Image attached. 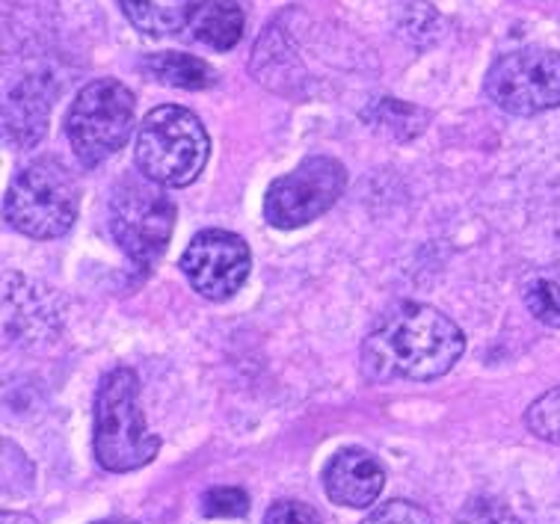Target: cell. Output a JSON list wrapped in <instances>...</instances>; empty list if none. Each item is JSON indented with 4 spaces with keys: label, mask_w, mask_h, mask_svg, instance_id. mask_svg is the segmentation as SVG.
Masks as SVG:
<instances>
[{
    "label": "cell",
    "mask_w": 560,
    "mask_h": 524,
    "mask_svg": "<svg viewBox=\"0 0 560 524\" xmlns=\"http://www.w3.org/2000/svg\"><path fill=\"white\" fill-rule=\"evenodd\" d=\"M81 208V187L72 170L57 158H39L27 163L12 178L3 217L12 229L33 241H54L69 232Z\"/></svg>",
    "instance_id": "obj_4"
},
{
    "label": "cell",
    "mask_w": 560,
    "mask_h": 524,
    "mask_svg": "<svg viewBox=\"0 0 560 524\" xmlns=\"http://www.w3.org/2000/svg\"><path fill=\"white\" fill-rule=\"evenodd\" d=\"M525 305L540 323L560 329V284L551 279H534L525 284Z\"/></svg>",
    "instance_id": "obj_18"
},
{
    "label": "cell",
    "mask_w": 560,
    "mask_h": 524,
    "mask_svg": "<svg viewBox=\"0 0 560 524\" xmlns=\"http://www.w3.org/2000/svg\"><path fill=\"white\" fill-rule=\"evenodd\" d=\"M175 202L149 178H125L110 196V232L133 264H154L175 229Z\"/></svg>",
    "instance_id": "obj_6"
},
{
    "label": "cell",
    "mask_w": 560,
    "mask_h": 524,
    "mask_svg": "<svg viewBox=\"0 0 560 524\" xmlns=\"http://www.w3.org/2000/svg\"><path fill=\"white\" fill-rule=\"evenodd\" d=\"M211 158V140L194 110L178 104L154 107L137 131L133 161L143 178L161 187H190Z\"/></svg>",
    "instance_id": "obj_3"
},
{
    "label": "cell",
    "mask_w": 560,
    "mask_h": 524,
    "mask_svg": "<svg viewBox=\"0 0 560 524\" xmlns=\"http://www.w3.org/2000/svg\"><path fill=\"white\" fill-rule=\"evenodd\" d=\"M489 102L510 116H537L560 107V54L551 48H516L501 54L487 71Z\"/></svg>",
    "instance_id": "obj_8"
},
{
    "label": "cell",
    "mask_w": 560,
    "mask_h": 524,
    "mask_svg": "<svg viewBox=\"0 0 560 524\" xmlns=\"http://www.w3.org/2000/svg\"><path fill=\"white\" fill-rule=\"evenodd\" d=\"M253 255L244 237L223 229H205L182 255V272L194 291L211 303L232 300L249 279Z\"/></svg>",
    "instance_id": "obj_9"
},
{
    "label": "cell",
    "mask_w": 560,
    "mask_h": 524,
    "mask_svg": "<svg viewBox=\"0 0 560 524\" xmlns=\"http://www.w3.org/2000/svg\"><path fill=\"white\" fill-rule=\"evenodd\" d=\"M244 10L237 0H199L190 15V33L214 51H232L244 36Z\"/></svg>",
    "instance_id": "obj_13"
},
{
    "label": "cell",
    "mask_w": 560,
    "mask_h": 524,
    "mask_svg": "<svg viewBox=\"0 0 560 524\" xmlns=\"http://www.w3.org/2000/svg\"><path fill=\"white\" fill-rule=\"evenodd\" d=\"M0 524H36L33 515H24V513H3Z\"/></svg>",
    "instance_id": "obj_24"
},
{
    "label": "cell",
    "mask_w": 560,
    "mask_h": 524,
    "mask_svg": "<svg viewBox=\"0 0 560 524\" xmlns=\"http://www.w3.org/2000/svg\"><path fill=\"white\" fill-rule=\"evenodd\" d=\"M137 102L133 92L116 78L86 83L66 116V137L81 166H98L119 152L131 137Z\"/></svg>",
    "instance_id": "obj_5"
},
{
    "label": "cell",
    "mask_w": 560,
    "mask_h": 524,
    "mask_svg": "<svg viewBox=\"0 0 560 524\" xmlns=\"http://www.w3.org/2000/svg\"><path fill=\"white\" fill-rule=\"evenodd\" d=\"M457 524H525L520 515L492 498H471L457 515Z\"/></svg>",
    "instance_id": "obj_20"
},
{
    "label": "cell",
    "mask_w": 560,
    "mask_h": 524,
    "mask_svg": "<svg viewBox=\"0 0 560 524\" xmlns=\"http://www.w3.org/2000/svg\"><path fill=\"white\" fill-rule=\"evenodd\" d=\"M143 69L152 74L154 81L178 86V90H211L220 81V74L208 62L182 51L152 54L143 60Z\"/></svg>",
    "instance_id": "obj_15"
},
{
    "label": "cell",
    "mask_w": 560,
    "mask_h": 524,
    "mask_svg": "<svg viewBox=\"0 0 560 524\" xmlns=\"http://www.w3.org/2000/svg\"><path fill=\"white\" fill-rule=\"evenodd\" d=\"M95 524H133V522H125V519H107V522H95Z\"/></svg>",
    "instance_id": "obj_25"
},
{
    "label": "cell",
    "mask_w": 560,
    "mask_h": 524,
    "mask_svg": "<svg viewBox=\"0 0 560 524\" xmlns=\"http://www.w3.org/2000/svg\"><path fill=\"white\" fill-rule=\"evenodd\" d=\"M345 163L326 154L306 158L294 172L276 178L265 193V220L273 229L294 232L324 217L345 196Z\"/></svg>",
    "instance_id": "obj_7"
},
{
    "label": "cell",
    "mask_w": 560,
    "mask_h": 524,
    "mask_svg": "<svg viewBox=\"0 0 560 524\" xmlns=\"http://www.w3.org/2000/svg\"><path fill=\"white\" fill-rule=\"evenodd\" d=\"M362 524H433L430 522V515L421 510L412 501H386V504H380L377 510H371L368 519Z\"/></svg>",
    "instance_id": "obj_21"
},
{
    "label": "cell",
    "mask_w": 560,
    "mask_h": 524,
    "mask_svg": "<svg viewBox=\"0 0 560 524\" xmlns=\"http://www.w3.org/2000/svg\"><path fill=\"white\" fill-rule=\"evenodd\" d=\"M125 19L145 36H173L190 24L194 0H119Z\"/></svg>",
    "instance_id": "obj_14"
},
{
    "label": "cell",
    "mask_w": 560,
    "mask_h": 524,
    "mask_svg": "<svg viewBox=\"0 0 560 524\" xmlns=\"http://www.w3.org/2000/svg\"><path fill=\"white\" fill-rule=\"evenodd\" d=\"M407 24H400V27H407L409 36H416V33H428V31H436L439 33V15L436 10L430 7V3H407Z\"/></svg>",
    "instance_id": "obj_23"
},
{
    "label": "cell",
    "mask_w": 560,
    "mask_h": 524,
    "mask_svg": "<svg viewBox=\"0 0 560 524\" xmlns=\"http://www.w3.org/2000/svg\"><path fill=\"white\" fill-rule=\"evenodd\" d=\"M383 486H386V471L377 463V456L365 447H341L324 465V489L329 501L350 510L377 504Z\"/></svg>",
    "instance_id": "obj_11"
},
{
    "label": "cell",
    "mask_w": 560,
    "mask_h": 524,
    "mask_svg": "<svg viewBox=\"0 0 560 524\" xmlns=\"http://www.w3.org/2000/svg\"><path fill=\"white\" fill-rule=\"evenodd\" d=\"M62 300L54 288L7 272L3 284V329L12 343L48 341L60 333Z\"/></svg>",
    "instance_id": "obj_10"
},
{
    "label": "cell",
    "mask_w": 560,
    "mask_h": 524,
    "mask_svg": "<svg viewBox=\"0 0 560 524\" xmlns=\"http://www.w3.org/2000/svg\"><path fill=\"white\" fill-rule=\"evenodd\" d=\"M362 119L380 133H392L395 140H412L418 133L424 131L428 125V110L421 107H412L407 102H398V98H380L371 107L362 110Z\"/></svg>",
    "instance_id": "obj_16"
},
{
    "label": "cell",
    "mask_w": 560,
    "mask_h": 524,
    "mask_svg": "<svg viewBox=\"0 0 560 524\" xmlns=\"http://www.w3.org/2000/svg\"><path fill=\"white\" fill-rule=\"evenodd\" d=\"M525 427L542 442L560 444V385L537 397L525 412Z\"/></svg>",
    "instance_id": "obj_17"
},
{
    "label": "cell",
    "mask_w": 560,
    "mask_h": 524,
    "mask_svg": "<svg viewBox=\"0 0 560 524\" xmlns=\"http://www.w3.org/2000/svg\"><path fill=\"white\" fill-rule=\"evenodd\" d=\"M202 513L208 519H241L249 513V494L237 486H217L202 494Z\"/></svg>",
    "instance_id": "obj_19"
},
{
    "label": "cell",
    "mask_w": 560,
    "mask_h": 524,
    "mask_svg": "<svg viewBox=\"0 0 560 524\" xmlns=\"http://www.w3.org/2000/svg\"><path fill=\"white\" fill-rule=\"evenodd\" d=\"M54 95L57 90L48 74H31L12 86L3 102V131L12 145L33 149L45 137L54 110Z\"/></svg>",
    "instance_id": "obj_12"
},
{
    "label": "cell",
    "mask_w": 560,
    "mask_h": 524,
    "mask_svg": "<svg viewBox=\"0 0 560 524\" xmlns=\"http://www.w3.org/2000/svg\"><path fill=\"white\" fill-rule=\"evenodd\" d=\"M265 524H324L315 506L303 501H276L265 515Z\"/></svg>",
    "instance_id": "obj_22"
},
{
    "label": "cell",
    "mask_w": 560,
    "mask_h": 524,
    "mask_svg": "<svg viewBox=\"0 0 560 524\" xmlns=\"http://www.w3.org/2000/svg\"><path fill=\"white\" fill-rule=\"evenodd\" d=\"M466 353V335L448 314L424 303L392 305L362 343V371L371 383H430Z\"/></svg>",
    "instance_id": "obj_1"
},
{
    "label": "cell",
    "mask_w": 560,
    "mask_h": 524,
    "mask_svg": "<svg viewBox=\"0 0 560 524\" xmlns=\"http://www.w3.org/2000/svg\"><path fill=\"white\" fill-rule=\"evenodd\" d=\"M161 451L140 409V376L131 368L104 373L95 394V459L104 471L125 474L143 468Z\"/></svg>",
    "instance_id": "obj_2"
}]
</instances>
